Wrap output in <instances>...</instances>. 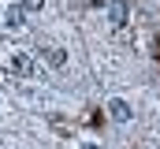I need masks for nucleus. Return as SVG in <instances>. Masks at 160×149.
<instances>
[{
  "instance_id": "obj_6",
  "label": "nucleus",
  "mask_w": 160,
  "mask_h": 149,
  "mask_svg": "<svg viewBox=\"0 0 160 149\" xmlns=\"http://www.w3.org/2000/svg\"><path fill=\"white\" fill-rule=\"evenodd\" d=\"M41 4H45V0H19V11H22V15H26V11H41Z\"/></svg>"
},
{
  "instance_id": "obj_4",
  "label": "nucleus",
  "mask_w": 160,
  "mask_h": 149,
  "mask_svg": "<svg viewBox=\"0 0 160 149\" xmlns=\"http://www.w3.org/2000/svg\"><path fill=\"white\" fill-rule=\"evenodd\" d=\"M4 23H8V26H11V30H22V26H26V15H22V11H19V8H11V11H8V15H4Z\"/></svg>"
},
{
  "instance_id": "obj_3",
  "label": "nucleus",
  "mask_w": 160,
  "mask_h": 149,
  "mask_svg": "<svg viewBox=\"0 0 160 149\" xmlns=\"http://www.w3.org/2000/svg\"><path fill=\"white\" fill-rule=\"evenodd\" d=\"M108 116H112L116 123H127L134 112H130V105H127V101H119V97H116V101H108Z\"/></svg>"
},
{
  "instance_id": "obj_7",
  "label": "nucleus",
  "mask_w": 160,
  "mask_h": 149,
  "mask_svg": "<svg viewBox=\"0 0 160 149\" xmlns=\"http://www.w3.org/2000/svg\"><path fill=\"white\" fill-rule=\"evenodd\" d=\"M82 149H97V146H82Z\"/></svg>"
},
{
  "instance_id": "obj_2",
  "label": "nucleus",
  "mask_w": 160,
  "mask_h": 149,
  "mask_svg": "<svg viewBox=\"0 0 160 149\" xmlns=\"http://www.w3.org/2000/svg\"><path fill=\"white\" fill-rule=\"evenodd\" d=\"M38 52L52 64V67H63V64H67V52H63V49H56V45H38Z\"/></svg>"
},
{
  "instance_id": "obj_1",
  "label": "nucleus",
  "mask_w": 160,
  "mask_h": 149,
  "mask_svg": "<svg viewBox=\"0 0 160 149\" xmlns=\"http://www.w3.org/2000/svg\"><path fill=\"white\" fill-rule=\"evenodd\" d=\"M11 71L19 74V78H34V74H38V60H34L30 52H15V56H11Z\"/></svg>"
},
{
  "instance_id": "obj_5",
  "label": "nucleus",
  "mask_w": 160,
  "mask_h": 149,
  "mask_svg": "<svg viewBox=\"0 0 160 149\" xmlns=\"http://www.w3.org/2000/svg\"><path fill=\"white\" fill-rule=\"evenodd\" d=\"M108 19H112V23H127V4H123V0H112Z\"/></svg>"
}]
</instances>
